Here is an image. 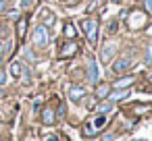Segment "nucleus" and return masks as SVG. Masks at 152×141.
Instances as JSON below:
<instances>
[{
    "mask_svg": "<svg viewBox=\"0 0 152 141\" xmlns=\"http://www.w3.org/2000/svg\"><path fill=\"white\" fill-rule=\"evenodd\" d=\"M104 122H106V116H104V114H100V116H98V118L94 120V127H96V131H98V129H100V127H102Z\"/></svg>",
    "mask_w": 152,
    "mask_h": 141,
    "instance_id": "a211bd4d",
    "label": "nucleus"
},
{
    "mask_svg": "<svg viewBox=\"0 0 152 141\" xmlns=\"http://www.w3.org/2000/svg\"><path fill=\"white\" fill-rule=\"evenodd\" d=\"M144 23H146V17H131V19H129V25H131V27H135V25L142 27Z\"/></svg>",
    "mask_w": 152,
    "mask_h": 141,
    "instance_id": "dca6fc26",
    "label": "nucleus"
},
{
    "mask_svg": "<svg viewBox=\"0 0 152 141\" xmlns=\"http://www.w3.org/2000/svg\"><path fill=\"white\" fill-rule=\"evenodd\" d=\"M48 141H58V139H56V137H50V139H48Z\"/></svg>",
    "mask_w": 152,
    "mask_h": 141,
    "instance_id": "b1692460",
    "label": "nucleus"
},
{
    "mask_svg": "<svg viewBox=\"0 0 152 141\" xmlns=\"http://www.w3.org/2000/svg\"><path fill=\"white\" fill-rule=\"evenodd\" d=\"M88 81L90 83H98V67L94 58H88Z\"/></svg>",
    "mask_w": 152,
    "mask_h": 141,
    "instance_id": "7ed1b4c3",
    "label": "nucleus"
},
{
    "mask_svg": "<svg viewBox=\"0 0 152 141\" xmlns=\"http://www.w3.org/2000/svg\"><path fill=\"white\" fill-rule=\"evenodd\" d=\"M133 83V77L131 75H127V77H121V79H117L113 85H115V89H125L127 85H131Z\"/></svg>",
    "mask_w": 152,
    "mask_h": 141,
    "instance_id": "423d86ee",
    "label": "nucleus"
},
{
    "mask_svg": "<svg viewBox=\"0 0 152 141\" xmlns=\"http://www.w3.org/2000/svg\"><path fill=\"white\" fill-rule=\"evenodd\" d=\"M4 83H7V73L0 71V85H4Z\"/></svg>",
    "mask_w": 152,
    "mask_h": 141,
    "instance_id": "aec40b11",
    "label": "nucleus"
},
{
    "mask_svg": "<svg viewBox=\"0 0 152 141\" xmlns=\"http://www.w3.org/2000/svg\"><path fill=\"white\" fill-rule=\"evenodd\" d=\"M0 52H2V44H0Z\"/></svg>",
    "mask_w": 152,
    "mask_h": 141,
    "instance_id": "a878e982",
    "label": "nucleus"
},
{
    "mask_svg": "<svg viewBox=\"0 0 152 141\" xmlns=\"http://www.w3.org/2000/svg\"><path fill=\"white\" fill-rule=\"evenodd\" d=\"M133 141H146V139H133Z\"/></svg>",
    "mask_w": 152,
    "mask_h": 141,
    "instance_id": "393cba45",
    "label": "nucleus"
},
{
    "mask_svg": "<svg viewBox=\"0 0 152 141\" xmlns=\"http://www.w3.org/2000/svg\"><path fill=\"white\" fill-rule=\"evenodd\" d=\"M117 52V44H106L104 48H102V52H100V58L106 62V60H110L113 58V54Z\"/></svg>",
    "mask_w": 152,
    "mask_h": 141,
    "instance_id": "20e7f679",
    "label": "nucleus"
},
{
    "mask_svg": "<svg viewBox=\"0 0 152 141\" xmlns=\"http://www.w3.org/2000/svg\"><path fill=\"white\" fill-rule=\"evenodd\" d=\"M108 31H110V33H115V31H117V23H110V29H108Z\"/></svg>",
    "mask_w": 152,
    "mask_h": 141,
    "instance_id": "4be33fe9",
    "label": "nucleus"
},
{
    "mask_svg": "<svg viewBox=\"0 0 152 141\" xmlns=\"http://www.w3.org/2000/svg\"><path fill=\"white\" fill-rule=\"evenodd\" d=\"M75 52H77V44L71 42V44H67V48L61 52V58H69V56H73Z\"/></svg>",
    "mask_w": 152,
    "mask_h": 141,
    "instance_id": "1a4fd4ad",
    "label": "nucleus"
},
{
    "mask_svg": "<svg viewBox=\"0 0 152 141\" xmlns=\"http://www.w3.org/2000/svg\"><path fill=\"white\" fill-rule=\"evenodd\" d=\"M144 9H146L148 13H152V0H144Z\"/></svg>",
    "mask_w": 152,
    "mask_h": 141,
    "instance_id": "6ab92c4d",
    "label": "nucleus"
},
{
    "mask_svg": "<svg viewBox=\"0 0 152 141\" xmlns=\"http://www.w3.org/2000/svg\"><path fill=\"white\" fill-rule=\"evenodd\" d=\"M131 67V58H119L115 64H113V71L115 73H123V71H127Z\"/></svg>",
    "mask_w": 152,
    "mask_h": 141,
    "instance_id": "39448f33",
    "label": "nucleus"
},
{
    "mask_svg": "<svg viewBox=\"0 0 152 141\" xmlns=\"http://www.w3.org/2000/svg\"><path fill=\"white\" fill-rule=\"evenodd\" d=\"M129 95V91L127 89H117V91H113V93H108L106 98L110 100V102H119V100H125Z\"/></svg>",
    "mask_w": 152,
    "mask_h": 141,
    "instance_id": "0eeeda50",
    "label": "nucleus"
},
{
    "mask_svg": "<svg viewBox=\"0 0 152 141\" xmlns=\"http://www.w3.org/2000/svg\"><path fill=\"white\" fill-rule=\"evenodd\" d=\"M108 91H110V87H108L106 83L96 87V95H98V98H106V95H108Z\"/></svg>",
    "mask_w": 152,
    "mask_h": 141,
    "instance_id": "2eb2a0df",
    "label": "nucleus"
},
{
    "mask_svg": "<svg viewBox=\"0 0 152 141\" xmlns=\"http://www.w3.org/2000/svg\"><path fill=\"white\" fill-rule=\"evenodd\" d=\"M31 42H34V46L44 48L48 44V27L46 25H38L34 29V33H31Z\"/></svg>",
    "mask_w": 152,
    "mask_h": 141,
    "instance_id": "f03ea898",
    "label": "nucleus"
},
{
    "mask_svg": "<svg viewBox=\"0 0 152 141\" xmlns=\"http://www.w3.org/2000/svg\"><path fill=\"white\" fill-rule=\"evenodd\" d=\"M42 120H44V124H52L54 122V110L52 108H46L42 112Z\"/></svg>",
    "mask_w": 152,
    "mask_h": 141,
    "instance_id": "9d476101",
    "label": "nucleus"
},
{
    "mask_svg": "<svg viewBox=\"0 0 152 141\" xmlns=\"http://www.w3.org/2000/svg\"><path fill=\"white\" fill-rule=\"evenodd\" d=\"M23 71H25V67H23L21 62H13V64H11V73H13L15 77H21Z\"/></svg>",
    "mask_w": 152,
    "mask_h": 141,
    "instance_id": "4468645a",
    "label": "nucleus"
},
{
    "mask_svg": "<svg viewBox=\"0 0 152 141\" xmlns=\"http://www.w3.org/2000/svg\"><path fill=\"white\" fill-rule=\"evenodd\" d=\"M7 11V2H4V0H0V13H4Z\"/></svg>",
    "mask_w": 152,
    "mask_h": 141,
    "instance_id": "412c9836",
    "label": "nucleus"
},
{
    "mask_svg": "<svg viewBox=\"0 0 152 141\" xmlns=\"http://www.w3.org/2000/svg\"><path fill=\"white\" fill-rule=\"evenodd\" d=\"M86 93V89L83 87H69V98L73 100V102H77V100H81V95Z\"/></svg>",
    "mask_w": 152,
    "mask_h": 141,
    "instance_id": "6e6552de",
    "label": "nucleus"
},
{
    "mask_svg": "<svg viewBox=\"0 0 152 141\" xmlns=\"http://www.w3.org/2000/svg\"><path fill=\"white\" fill-rule=\"evenodd\" d=\"M96 110H98L100 114H106V112H110V110H113V104H110V102H102Z\"/></svg>",
    "mask_w": 152,
    "mask_h": 141,
    "instance_id": "f3484780",
    "label": "nucleus"
},
{
    "mask_svg": "<svg viewBox=\"0 0 152 141\" xmlns=\"http://www.w3.org/2000/svg\"><path fill=\"white\" fill-rule=\"evenodd\" d=\"M81 29H83V35H86L90 42H94L96 35H98V21L92 19V17H88V19L81 21Z\"/></svg>",
    "mask_w": 152,
    "mask_h": 141,
    "instance_id": "f257e3e1",
    "label": "nucleus"
},
{
    "mask_svg": "<svg viewBox=\"0 0 152 141\" xmlns=\"http://www.w3.org/2000/svg\"><path fill=\"white\" fill-rule=\"evenodd\" d=\"M42 17H44V21H46V25H48V27H54V25H56V17H54V15H50V11H44V13H42Z\"/></svg>",
    "mask_w": 152,
    "mask_h": 141,
    "instance_id": "f8f14e48",
    "label": "nucleus"
},
{
    "mask_svg": "<svg viewBox=\"0 0 152 141\" xmlns=\"http://www.w3.org/2000/svg\"><path fill=\"white\" fill-rule=\"evenodd\" d=\"M67 2H69V4H71V7H75V4H77V2H79V0H67Z\"/></svg>",
    "mask_w": 152,
    "mask_h": 141,
    "instance_id": "5701e85b",
    "label": "nucleus"
},
{
    "mask_svg": "<svg viewBox=\"0 0 152 141\" xmlns=\"http://www.w3.org/2000/svg\"><path fill=\"white\" fill-rule=\"evenodd\" d=\"M150 81H152V73H150Z\"/></svg>",
    "mask_w": 152,
    "mask_h": 141,
    "instance_id": "bb28decb",
    "label": "nucleus"
},
{
    "mask_svg": "<svg viewBox=\"0 0 152 141\" xmlns=\"http://www.w3.org/2000/svg\"><path fill=\"white\" fill-rule=\"evenodd\" d=\"M75 35H77V29H75V25H73L71 21H69V23H65V38H71V40H73Z\"/></svg>",
    "mask_w": 152,
    "mask_h": 141,
    "instance_id": "9b49d317",
    "label": "nucleus"
},
{
    "mask_svg": "<svg viewBox=\"0 0 152 141\" xmlns=\"http://www.w3.org/2000/svg\"><path fill=\"white\" fill-rule=\"evenodd\" d=\"M25 27H27V19L23 17V19H19V21H17V35H19V38H23V35H25Z\"/></svg>",
    "mask_w": 152,
    "mask_h": 141,
    "instance_id": "ddd939ff",
    "label": "nucleus"
}]
</instances>
